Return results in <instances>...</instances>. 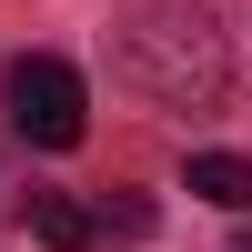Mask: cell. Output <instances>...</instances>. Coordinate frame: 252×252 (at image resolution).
I'll return each instance as SVG.
<instances>
[{"instance_id": "obj_1", "label": "cell", "mask_w": 252, "mask_h": 252, "mask_svg": "<svg viewBox=\"0 0 252 252\" xmlns=\"http://www.w3.org/2000/svg\"><path fill=\"white\" fill-rule=\"evenodd\" d=\"M121 71H131L152 101H172V111H212L222 81H232V51H222V31L202 10L161 0V10H141L131 31H121Z\"/></svg>"}, {"instance_id": "obj_2", "label": "cell", "mask_w": 252, "mask_h": 252, "mask_svg": "<svg viewBox=\"0 0 252 252\" xmlns=\"http://www.w3.org/2000/svg\"><path fill=\"white\" fill-rule=\"evenodd\" d=\"M0 101H10V131L40 141V152H71V141L91 131V91H81V71L61 51H20L10 71H0Z\"/></svg>"}, {"instance_id": "obj_3", "label": "cell", "mask_w": 252, "mask_h": 252, "mask_svg": "<svg viewBox=\"0 0 252 252\" xmlns=\"http://www.w3.org/2000/svg\"><path fill=\"white\" fill-rule=\"evenodd\" d=\"M20 222H31L51 252H91V242H111V222H101L91 202H71V192H31V202H20Z\"/></svg>"}, {"instance_id": "obj_4", "label": "cell", "mask_w": 252, "mask_h": 252, "mask_svg": "<svg viewBox=\"0 0 252 252\" xmlns=\"http://www.w3.org/2000/svg\"><path fill=\"white\" fill-rule=\"evenodd\" d=\"M192 192L222 202V212H252V161L242 152H192Z\"/></svg>"}, {"instance_id": "obj_5", "label": "cell", "mask_w": 252, "mask_h": 252, "mask_svg": "<svg viewBox=\"0 0 252 252\" xmlns=\"http://www.w3.org/2000/svg\"><path fill=\"white\" fill-rule=\"evenodd\" d=\"M232 252H252V232H242V242H232Z\"/></svg>"}]
</instances>
